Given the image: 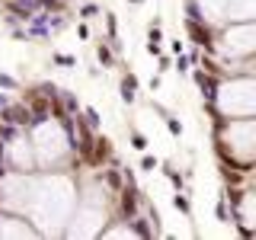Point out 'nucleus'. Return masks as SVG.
Returning <instances> with one entry per match:
<instances>
[{
    "instance_id": "f257e3e1",
    "label": "nucleus",
    "mask_w": 256,
    "mask_h": 240,
    "mask_svg": "<svg viewBox=\"0 0 256 240\" xmlns=\"http://www.w3.org/2000/svg\"><path fill=\"white\" fill-rule=\"evenodd\" d=\"M74 205H77L74 170H36L26 218L36 224L38 237H61Z\"/></svg>"
},
{
    "instance_id": "f03ea898",
    "label": "nucleus",
    "mask_w": 256,
    "mask_h": 240,
    "mask_svg": "<svg viewBox=\"0 0 256 240\" xmlns=\"http://www.w3.org/2000/svg\"><path fill=\"white\" fill-rule=\"evenodd\" d=\"M212 118V138H214V157L221 166L253 170L256 166V116L253 118Z\"/></svg>"
},
{
    "instance_id": "7ed1b4c3",
    "label": "nucleus",
    "mask_w": 256,
    "mask_h": 240,
    "mask_svg": "<svg viewBox=\"0 0 256 240\" xmlns=\"http://www.w3.org/2000/svg\"><path fill=\"white\" fill-rule=\"evenodd\" d=\"M29 138L36 148V164L38 170H74V144L70 132L58 118H42V122L29 125Z\"/></svg>"
},
{
    "instance_id": "20e7f679",
    "label": "nucleus",
    "mask_w": 256,
    "mask_h": 240,
    "mask_svg": "<svg viewBox=\"0 0 256 240\" xmlns=\"http://www.w3.org/2000/svg\"><path fill=\"white\" fill-rule=\"evenodd\" d=\"M208 116L224 118H253L256 116V77H218L212 100L205 102Z\"/></svg>"
},
{
    "instance_id": "39448f33",
    "label": "nucleus",
    "mask_w": 256,
    "mask_h": 240,
    "mask_svg": "<svg viewBox=\"0 0 256 240\" xmlns=\"http://www.w3.org/2000/svg\"><path fill=\"white\" fill-rule=\"evenodd\" d=\"M208 54H214L221 61L256 58V26L253 22H224V26H218Z\"/></svg>"
},
{
    "instance_id": "423d86ee",
    "label": "nucleus",
    "mask_w": 256,
    "mask_h": 240,
    "mask_svg": "<svg viewBox=\"0 0 256 240\" xmlns=\"http://www.w3.org/2000/svg\"><path fill=\"white\" fill-rule=\"evenodd\" d=\"M109 218H112V208L90 205V202H77L74 212H70V221L64 224V234L61 237H68V240H74V237H100L102 228L109 224Z\"/></svg>"
},
{
    "instance_id": "0eeeda50",
    "label": "nucleus",
    "mask_w": 256,
    "mask_h": 240,
    "mask_svg": "<svg viewBox=\"0 0 256 240\" xmlns=\"http://www.w3.org/2000/svg\"><path fill=\"white\" fill-rule=\"evenodd\" d=\"M4 164H6V170H16V173H36L38 170L29 128H20L13 138H6V144H4Z\"/></svg>"
},
{
    "instance_id": "6e6552de",
    "label": "nucleus",
    "mask_w": 256,
    "mask_h": 240,
    "mask_svg": "<svg viewBox=\"0 0 256 240\" xmlns=\"http://www.w3.org/2000/svg\"><path fill=\"white\" fill-rule=\"evenodd\" d=\"M0 237H38V230L26 214L0 212Z\"/></svg>"
},
{
    "instance_id": "1a4fd4ad",
    "label": "nucleus",
    "mask_w": 256,
    "mask_h": 240,
    "mask_svg": "<svg viewBox=\"0 0 256 240\" xmlns=\"http://www.w3.org/2000/svg\"><path fill=\"white\" fill-rule=\"evenodd\" d=\"M186 36H189V42L196 45V48H202L205 54L212 52L214 26H208V22H202V20H186Z\"/></svg>"
},
{
    "instance_id": "9d476101",
    "label": "nucleus",
    "mask_w": 256,
    "mask_h": 240,
    "mask_svg": "<svg viewBox=\"0 0 256 240\" xmlns=\"http://www.w3.org/2000/svg\"><path fill=\"white\" fill-rule=\"evenodd\" d=\"M256 20V0H228L224 6V22H253Z\"/></svg>"
},
{
    "instance_id": "9b49d317",
    "label": "nucleus",
    "mask_w": 256,
    "mask_h": 240,
    "mask_svg": "<svg viewBox=\"0 0 256 240\" xmlns=\"http://www.w3.org/2000/svg\"><path fill=\"white\" fill-rule=\"evenodd\" d=\"M0 122L16 125V128H29L32 125V116H29V109H26V102H22V100H10L4 109H0Z\"/></svg>"
},
{
    "instance_id": "f8f14e48",
    "label": "nucleus",
    "mask_w": 256,
    "mask_h": 240,
    "mask_svg": "<svg viewBox=\"0 0 256 240\" xmlns=\"http://www.w3.org/2000/svg\"><path fill=\"white\" fill-rule=\"evenodd\" d=\"M157 170L166 176V182L173 186V192H189V196H192L189 180H186V176H182L180 170H176V164H173V160H160V166H157Z\"/></svg>"
},
{
    "instance_id": "ddd939ff",
    "label": "nucleus",
    "mask_w": 256,
    "mask_h": 240,
    "mask_svg": "<svg viewBox=\"0 0 256 240\" xmlns=\"http://www.w3.org/2000/svg\"><path fill=\"white\" fill-rule=\"evenodd\" d=\"M138 74L134 70H125L122 74V80H118V96H122V102L125 106H134L138 102Z\"/></svg>"
},
{
    "instance_id": "4468645a",
    "label": "nucleus",
    "mask_w": 256,
    "mask_h": 240,
    "mask_svg": "<svg viewBox=\"0 0 256 240\" xmlns=\"http://www.w3.org/2000/svg\"><path fill=\"white\" fill-rule=\"evenodd\" d=\"M189 74H192V84H196L198 93H202V100L208 102V100H212V90H214V80H218V77L208 74L205 68H198V64H196V68H189Z\"/></svg>"
},
{
    "instance_id": "2eb2a0df",
    "label": "nucleus",
    "mask_w": 256,
    "mask_h": 240,
    "mask_svg": "<svg viewBox=\"0 0 256 240\" xmlns=\"http://www.w3.org/2000/svg\"><path fill=\"white\" fill-rule=\"evenodd\" d=\"M116 58H118V54H116V48H112V42L100 36V38H96V64H100L102 70H112V68H116Z\"/></svg>"
},
{
    "instance_id": "dca6fc26",
    "label": "nucleus",
    "mask_w": 256,
    "mask_h": 240,
    "mask_svg": "<svg viewBox=\"0 0 256 240\" xmlns=\"http://www.w3.org/2000/svg\"><path fill=\"white\" fill-rule=\"evenodd\" d=\"M141 214H144V218H148L150 230H154V237H164V218H160L157 205L150 202V198H144V202H141Z\"/></svg>"
},
{
    "instance_id": "f3484780",
    "label": "nucleus",
    "mask_w": 256,
    "mask_h": 240,
    "mask_svg": "<svg viewBox=\"0 0 256 240\" xmlns=\"http://www.w3.org/2000/svg\"><path fill=\"white\" fill-rule=\"evenodd\" d=\"M58 100H61V106H64L68 116H80V109H84V102L77 100L74 90H58Z\"/></svg>"
},
{
    "instance_id": "a211bd4d",
    "label": "nucleus",
    "mask_w": 256,
    "mask_h": 240,
    "mask_svg": "<svg viewBox=\"0 0 256 240\" xmlns=\"http://www.w3.org/2000/svg\"><path fill=\"white\" fill-rule=\"evenodd\" d=\"M80 122L90 128V132H102V116H100V109H93V106L80 109Z\"/></svg>"
},
{
    "instance_id": "6ab92c4d",
    "label": "nucleus",
    "mask_w": 256,
    "mask_h": 240,
    "mask_svg": "<svg viewBox=\"0 0 256 240\" xmlns=\"http://www.w3.org/2000/svg\"><path fill=\"white\" fill-rule=\"evenodd\" d=\"M173 208L182 214V218H189V221H192V214H196V208H192V198H189V192H173Z\"/></svg>"
},
{
    "instance_id": "aec40b11",
    "label": "nucleus",
    "mask_w": 256,
    "mask_h": 240,
    "mask_svg": "<svg viewBox=\"0 0 256 240\" xmlns=\"http://www.w3.org/2000/svg\"><path fill=\"white\" fill-rule=\"evenodd\" d=\"M77 16H80V20H84V22H90V20H96V16H100L102 13V6L100 4H96V0H77Z\"/></svg>"
},
{
    "instance_id": "412c9836",
    "label": "nucleus",
    "mask_w": 256,
    "mask_h": 240,
    "mask_svg": "<svg viewBox=\"0 0 256 240\" xmlns=\"http://www.w3.org/2000/svg\"><path fill=\"white\" fill-rule=\"evenodd\" d=\"M128 224H132V234H134V237H141V240H150V237H154V230H150V224H148V218H144V214H134Z\"/></svg>"
},
{
    "instance_id": "4be33fe9",
    "label": "nucleus",
    "mask_w": 256,
    "mask_h": 240,
    "mask_svg": "<svg viewBox=\"0 0 256 240\" xmlns=\"http://www.w3.org/2000/svg\"><path fill=\"white\" fill-rule=\"evenodd\" d=\"M52 64H54V68H64V70H74V68H80L77 54H68V52H52Z\"/></svg>"
},
{
    "instance_id": "5701e85b",
    "label": "nucleus",
    "mask_w": 256,
    "mask_h": 240,
    "mask_svg": "<svg viewBox=\"0 0 256 240\" xmlns=\"http://www.w3.org/2000/svg\"><path fill=\"white\" fill-rule=\"evenodd\" d=\"M128 144H132L134 150H138V154H144V150H148V134L141 132V128H128Z\"/></svg>"
},
{
    "instance_id": "b1692460",
    "label": "nucleus",
    "mask_w": 256,
    "mask_h": 240,
    "mask_svg": "<svg viewBox=\"0 0 256 240\" xmlns=\"http://www.w3.org/2000/svg\"><path fill=\"white\" fill-rule=\"evenodd\" d=\"M214 218H218V224H230V205H228V196H218V202H214Z\"/></svg>"
},
{
    "instance_id": "393cba45",
    "label": "nucleus",
    "mask_w": 256,
    "mask_h": 240,
    "mask_svg": "<svg viewBox=\"0 0 256 240\" xmlns=\"http://www.w3.org/2000/svg\"><path fill=\"white\" fill-rule=\"evenodd\" d=\"M0 90H4V93H20L22 90V80L13 77V74H6V70H0Z\"/></svg>"
},
{
    "instance_id": "a878e982",
    "label": "nucleus",
    "mask_w": 256,
    "mask_h": 240,
    "mask_svg": "<svg viewBox=\"0 0 256 240\" xmlns=\"http://www.w3.org/2000/svg\"><path fill=\"white\" fill-rule=\"evenodd\" d=\"M102 20H106V38H109V42H118V16L112 10H106Z\"/></svg>"
},
{
    "instance_id": "bb28decb",
    "label": "nucleus",
    "mask_w": 256,
    "mask_h": 240,
    "mask_svg": "<svg viewBox=\"0 0 256 240\" xmlns=\"http://www.w3.org/2000/svg\"><path fill=\"white\" fill-rule=\"evenodd\" d=\"M164 125H166V132H170L173 138H182V132H186V125L180 122V116H176V112H170V116L164 118Z\"/></svg>"
},
{
    "instance_id": "cd10ccee",
    "label": "nucleus",
    "mask_w": 256,
    "mask_h": 240,
    "mask_svg": "<svg viewBox=\"0 0 256 240\" xmlns=\"http://www.w3.org/2000/svg\"><path fill=\"white\" fill-rule=\"evenodd\" d=\"M32 90H36V93H42L45 100H58V86H54L52 80H38V84L32 86Z\"/></svg>"
},
{
    "instance_id": "c85d7f7f",
    "label": "nucleus",
    "mask_w": 256,
    "mask_h": 240,
    "mask_svg": "<svg viewBox=\"0 0 256 240\" xmlns=\"http://www.w3.org/2000/svg\"><path fill=\"white\" fill-rule=\"evenodd\" d=\"M157 166H160V157H154V154H148V150H144V154H141V164H138V170H141V173H154Z\"/></svg>"
},
{
    "instance_id": "c756f323",
    "label": "nucleus",
    "mask_w": 256,
    "mask_h": 240,
    "mask_svg": "<svg viewBox=\"0 0 256 240\" xmlns=\"http://www.w3.org/2000/svg\"><path fill=\"white\" fill-rule=\"evenodd\" d=\"M189 68H192V61H189V54H186V52L173 54V70H176V74H189Z\"/></svg>"
},
{
    "instance_id": "7c9ffc66",
    "label": "nucleus",
    "mask_w": 256,
    "mask_h": 240,
    "mask_svg": "<svg viewBox=\"0 0 256 240\" xmlns=\"http://www.w3.org/2000/svg\"><path fill=\"white\" fill-rule=\"evenodd\" d=\"M148 42H154V45L164 42V26H160V20H154V22L148 26Z\"/></svg>"
},
{
    "instance_id": "2f4dec72",
    "label": "nucleus",
    "mask_w": 256,
    "mask_h": 240,
    "mask_svg": "<svg viewBox=\"0 0 256 240\" xmlns=\"http://www.w3.org/2000/svg\"><path fill=\"white\" fill-rule=\"evenodd\" d=\"M166 70H173V54L160 52L157 54V74H166Z\"/></svg>"
},
{
    "instance_id": "473e14b6",
    "label": "nucleus",
    "mask_w": 256,
    "mask_h": 240,
    "mask_svg": "<svg viewBox=\"0 0 256 240\" xmlns=\"http://www.w3.org/2000/svg\"><path fill=\"white\" fill-rule=\"evenodd\" d=\"M180 52H186V42L182 38H170V54H180Z\"/></svg>"
},
{
    "instance_id": "72a5a7b5",
    "label": "nucleus",
    "mask_w": 256,
    "mask_h": 240,
    "mask_svg": "<svg viewBox=\"0 0 256 240\" xmlns=\"http://www.w3.org/2000/svg\"><path fill=\"white\" fill-rule=\"evenodd\" d=\"M77 36H80V38H84V42H86V38H90V26H86V22H84V20H80V22H77Z\"/></svg>"
},
{
    "instance_id": "f704fd0d",
    "label": "nucleus",
    "mask_w": 256,
    "mask_h": 240,
    "mask_svg": "<svg viewBox=\"0 0 256 240\" xmlns=\"http://www.w3.org/2000/svg\"><path fill=\"white\" fill-rule=\"evenodd\" d=\"M144 52H148L150 58H157V54L164 52V48H160V45H154V42H144Z\"/></svg>"
},
{
    "instance_id": "c9c22d12",
    "label": "nucleus",
    "mask_w": 256,
    "mask_h": 240,
    "mask_svg": "<svg viewBox=\"0 0 256 240\" xmlns=\"http://www.w3.org/2000/svg\"><path fill=\"white\" fill-rule=\"evenodd\" d=\"M10 100H13V93H4V90H0V109H4V106H6Z\"/></svg>"
},
{
    "instance_id": "e433bc0d",
    "label": "nucleus",
    "mask_w": 256,
    "mask_h": 240,
    "mask_svg": "<svg viewBox=\"0 0 256 240\" xmlns=\"http://www.w3.org/2000/svg\"><path fill=\"white\" fill-rule=\"evenodd\" d=\"M150 90H154V93L160 90V74H154V77H150Z\"/></svg>"
},
{
    "instance_id": "4c0bfd02",
    "label": "nucleus",
    "mask_w": 256,
    "mask_h": 240,
    "mask_svg": "<svg viewBox=\"0 0 256 240\" xmlns=\"http://www.w3.org/2000/svg\"><path fill=\"white\" fill-rule=\"evenodd\" d=\"M128 4H132V6H141V4H144V0H128Z\"/></svg>"
},
{
    "instance_id": "58836bf2",
    "label": "nucleus",
    "mask_w": 256,
    "mask_h": 240,
    "mask_svg": "<svg viewBox=\"0 0 256 240\" xmlns=\"http://www.w3.org/2000/svg\"><path fill=\"white\" fill-rule=\"evenodd\" d=\"M0 4H6V0H0Z\"/></svg>"
}]
</instances>
